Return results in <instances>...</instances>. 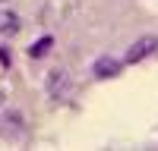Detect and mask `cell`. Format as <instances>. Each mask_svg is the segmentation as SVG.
<instances>
[{"instance_id": "obj_6", "label": "cell", "mask_w": 158, "mask_h": 151, "mask_svg": "<svg viewBox=\"0 0 158 151\" xmlns=\"http://www.w3.org/2000/svg\"><path fill=\"white\" fill-rule=\"evenodd\" d=\"M3 101H6V91H3V88H0V107H3Z\"/></svg>"}, {"instance_id": "obj_5", "label": "cell", "mask_w": 158, "mask_h": 151, "mask_svg": "<svg viewBox=\"0 0 158 151\" xmlns=\"http://www.w3.org/2000/svg\"><path fill=\"white\" fill-rule=\"evenodd\" d=\"M51 47H54V38H51V35H41V38L29 47V57H32V60H41V57L51 54Z\"/></svg>"}, {"instance_id": "obj_2", "label": "cell", "mask_w": 158, "mask_h": 151, "mask_svg": "<svg viewBox=\"0 0 158 151\" xmlns=\"http://www.w3.org/2000/svg\"><path fill=\"white\" fill-rule=\"evenodd\" d=\"M92 72H95V79H114V76L123 72V63L114 60V57H98L95 66H92Z\"/></svg>"}, {"instance_id": "obj_3", "label": "cell", "mask_w": 158, "mask_h": 151, "mask_svg": "<svg viewBox=\"0 0 158 151\" xmlns=\"http://www.w3.org/2000/svg\"><path fill=\"white\" fill-rule=\"evenodd\" d=\"M67 91H70L67 69H51V76H48V95H54V98H67Z\"/></svg>"}, {"instance_id": "obj_1", "label": "cell", "mask_w": 158, "mask_h": 151, "mask_svg": "<svg viewBox=\"0 0 158 151\" xmlns=\"http://www.w3.org/2000/svg\"><path fill=\"white\" fill-rule=\"evenodd\" d=\"M155 50H158V38H155V35L139 38V41H133V44H130V50L123 54V66H133V63L146 60L149 54H155Z\"/></svg>"}, {"instance_id": "obj_4", "label": "cell", "mask_w": 158, "mask_h": 151, "mask_svg": "<svg viewBox=\"0 0 158 151\" xmlns=\"http://www.w3.org/2000/svg\"><path fill=\"white\" fill-rule=\"evenodd\" d=\"M19 29H22L19 13H13V10H0V35L13 38V35H19Z\"/></svg>"}, {"instance_id": "obj_7", "label": "cell", "mask_w": 158, "mask_h": 151, "mask_svg": "<svg viewBox=\"0 0 158 151\" xmlns=\"http://www.w3.org/2000/svg\"><path fill=\"white\" fill-rule=\"evenodd\" d=\"M0 3H6V0H0Z\"/></svg>"}]
</instances>
